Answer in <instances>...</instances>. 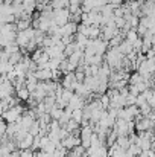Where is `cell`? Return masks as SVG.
<instances>
[{
	"instance_id": "1",
	"label": "cell",
	"mask_w": 155,
	"mask_h": 157,
	"mask_svg": "<svg viewBox=\"0 0 155 157\" xmlns=\"http://www.w3.org/2000/svg\"><path fill=\"white\" fill-rule=\"evenodd\" d=\"M123 53L120 52L117 48H109L106 53L103 55V59H105V63L111 67V69H114V70H119L120 69V64H122V59H123Z\"/></svg>"
},
{
	"instance_id": "2",
	"label": "cell",
	"mask_w": 155,
	"mask_h": 157,
	"mask_svg": "<svg viewBox=\"0 0 155 157\" xmlns=\"http://www.w3.org/2000/svg\"><path fill=\"white\" fill-rule=\"evenodd\" d=\"M34 38V28H28L24 31H18L17 32V38H15V43L20 46V49H24L28 46V43Z\"/></svg>"
},
{
	"instance_id": "3",
	"label": "cell",
	"mask_w": 155,
	"mask_h": 157,
	"mask_svg": "<svg viewBox=\"0 0 155 157\" xmlns=\"http://www.w3.org/2000/svg\"><path fill=\"white\" fill-rule=\"evenodd\" d=\"M53 20H55L56 26H64L67 21H70V11H68V8L53 11Z\"/></svg>"
},
{
	"instance_id": "4",
	"label": "cell",
	"mask_w": 155,
	"mask_h": 157,
	"mask_svg": "<svg viewBox=\"0 0 155 157\" xmlns=\"http://www.w3.org/2000/svg\"><path fill=\"white\" fill-rule=\"evenodd\" d=\"M61 84H62V87H64V89H68V90H73V92H75V89L78 87L79 81L76 79L75 72H68V73H65V75H64V78L61 79Z\"/></svg>"
},
{
	"instance_id": "5",
	"label": "cell",
	"mask_w": 155,
	"mask_h": 157,
	"mask_svg": "<svg viewBox=\"0 0 155 157\" xmlns=\"http://www.w3.org/2000/svg\"><path fill=\"white\" fill-rule=\"evenodd\" d=\"M61 145H62L65 150L72 151L75 147L81 145V137H79V136H75V134H72V133H70L65 139H62V140H61Z\"/></svg>"
},
{
	"instance_id": "6",
	"label": "cell",
	"mask_w": 155,
	"mask_h": 157,
	"mask_svg": "<svg viewBox=\"0 0 155 157\" xmlns=\"http://www.w3.org/2000/svg\"><path fill=\"white\" fill-rule=\"evenodd\" d=\"M14 93H15V89H14L12 81L5 79V81L0 84V98H8V96H12Z\"/></svg>"
},
{
	"instance_id": "7",
	"label": "cell",
	"mask_w": 155,
	"mask_h": 157,
	"mask_svg": "<svg viewBox=\"0 0 155 157\" xmlns=\"http://www.w3.org/2000/svg\"><path fill=\"white\" fill-rule=\"evenodd\" d=\"M120 34V29L116 28V26H102V34H101V38L109 41L113 37L119 35Z\"/></svg>"
},
{
	"instance_id": "8",
	"label": "cell",
	"mask_w": 155,
	"mask_h": 157,
	"mask_svg": "<svg viewBox=\"0 0 155 157\" xmlns=\"http://www.w3.org/2000/svg\"><path fill=\"white\" fill-rule=\"evenodd\" d=\"M35 76L38 81H49L52 79V70L47 66H43V67H38L35 70Z\"/></svg>"
},
{
	"instance_id": "9",
	"label": "cell",
	"mask_w": 155,
	"mask_h": 157,
	"mask_svg": "<svg viewBox=\"0 0 155 157\" xmlns=\"http://www.w3.org/2000/svg\"><path fill=\"white\" fill-rule=\"evenodd\" d=\"M87 104V101L84 99V98H81L79 95H73L72 96V99L68 101V104H67V108H70V110H76V108H82L84 105Z\"/></svg>"
},
{
	"instance_id": "10",
	"label": "cell",
	"mask_w": 155,
	"mask_h": 157,
	"mask_svg": "<svg viewBox=\"0 0 155 157\" xmlns=\"http://www.w3.org/2000/svg\"><path fill=\"white\" fill-rule=\"evenodd\" d=\"M32 142H34V136H32L31 133H28L23 139L15 140V144H17V148H18V150H28V148H31V147H32Z\"/></svg>"
},
{
	"instance_id": "11",
	"label": "cell",
	"mask_w": 155,
	"mask_h": 157,
	"mask_svg": "<svg viewBox=\"0 0 155 157\" xmlns=\"http://www.w3.org/2000/svg\"><path fill=\"white\" fill-rule=\"evenodd\" d=\"M101 34H102V28L101 26H98V25H90L88 26V31H87V37L88 38H99L101 37Z\"/></svg>"
},
{
	"instance_id": "12",
	"label": "cell",
	"mask_w": 155,
	"mask_h": 157,
	"mask_svg": "<svg viewBox=\"0 0 155 157\" xmlns=\"http://www.w3.org/2000/svg\"><path fill=\"white\" fill-rule=\"evenodd\" d=\"M93 133H94L93 131V125H85V127H81L79 137H81V140H90Z\"/></svg>"
},
{
	"instance_id": "13",
	"label": "cell",
	"mask_w": 155,
	"mask_h": 157,
	"mask_svg": "<svg viewBox=\"0 0 155 157\" xmlns=\"http://www.w3.org/2000/svg\"><path fill=\"white\" fill-rule=\"evenodd\" d=\"M117 49L123 53L125 56H126V55H129V53L134 51V48H132V43H131V41H128L126 38H125V40H123V41H122V43L117 46Z\"/></svg>"
},
{
	"instance_id": "14",
	"label": "cell",
	"mask_w": 155,
	"mask_h": 157,
	"mask_svg": "<svg viewBox=\"0 0 155 157\" xmlns=\"http://www.w3.org/2000/svg\"><path fill=\"white\" fill-rule=\"evenodd\" d=\"M75 40H76V43H78V46H79V49L81 51H84L85 48H87V44H88V37L87 35H84V34H79V32H76V35H75Z\"/></svg>"
},
{
	"instance_id": "15",
	"label": "cell",
	"mask_w": 155,
	"mask_h": 157,
	"mask_svg": "<svg viewBox=\"0 0 155 157\" xmlns=\"http://www.w3.org/2000/svg\"><path fill=\"white\" fill-rule=\"evenodd\" d=\"M23 9L28 14H34V11L37 9V0H21Z\"/></svg>"
},
{
	"instance_id": "16",
	"label": "cell",
	"mask_w": 155,
	"mask_h": 157,
	"mask_svg": "<svg viewBox=\"0 0 155 157\" xmlns=\"http://www.w3.org/2000/svg\"><path fill=\"white\" fill-rule=\"evenodd\" d=\"M50 6L53 11L56 9H64L70 6V0H50Z\"/></svg>"
},
{
	"instance_id": "17",
	"label": "cell",
	"mask_w": 155,
	"mask_h": 157,
	"mask_svg": "<svg viewBox=\"0 0 155 157\" xmlns=\"http://www.w3.org/2000/svg\"><path fill=\"white\" fill-rule=\"evenodd\" d=\"M31 23H32V20H26V18H17V20H15L17 31H24V29L31 28Z\"/></svg>"
},
{
	"instance_id": "18",
	"label": "cell",
	"mask_w": 155,
	"mask_h": 157,
	"mask_svg": "<svg viewBox=\"0 0 155 157\" xmlns=\"http://www.w3.org/2000/svg\"><path fill=\"white\" fill-rule=\"evenodd\" d=\"M43 102L46 105V111L49 113L52 108H55L56 107V96H50V95H47L44 99H43Z\"/></svg>"
},
{
	"instance_id": "19",
	"label": "cell",
	"mask_w": 155,
	"mask_h": 157,
	"mask_svg": "<svg viewBox=\"0 0 155 157\" xmlns=\"http://www.w3.org/2000/svg\"><path fill=\"white\" fill-rule=\"evenodd\" d=\"M15 95H17V98H18L21 102H26V101L31 98V92H29L26 87H23V89L17 90V92H15Z\"/></svg>"
},
{
	"instance_id": "20",
	"label": "cell",
	"mask_w": 155,
	"mask_h": 157,
	"mask_svg": "<svg viewBox=\"0 0 155 157\" xmlns=\"http://www.w3.org/2000/svg\"><path fill=\"white\" fill-rule=\"evenodd\" d=\"M116 144H117L122 150H125V151H126V150H128V147L131 145V142H129V137H128V136H119V137L116 139Z\"/></svg>"
},
{
	"instance_id": "21",
	"label": "cell",
	"mask_w": 155,
	"mask_h": 157,
	"mask_svg": "<svg viewBox=\"0 0 155 157\" xmlns=\"http://www.w3.org/2000/svg\"><path fill=\"white\" fill-rule=\"evenodd\" d=\"M76 51H79V46H78V43H76V41H72V43L65 44V49H64V55H65V56H70L72 53H75Z\"/></svg>"
},
{
	"instance_id": "22",
	"label": "cell",
	"mask_w": 155,
	"mask_h": 157,
	"mask_svg": "<svg viewBox=\"0 0 155 157\" xmlns=\"http://www.w3.org/2000/svg\"><path fill=\"white\" fill-rule=\"evenodd\" d=\"M125 38H126L128 41L134 43L137 38H140V35H138V32H137V29H135V28H131L128 32H125Z\"/></svg>"
},
{
	"instance_id": "23",
	"label": "cell",
	"mask_w": 155,
	"mask_h": 157,
	"mask_svg": "<svg viewBox=\"0 0 155 157\" xmlns=\"http://www.w3.org/2000/svg\"><path fill=\"white\" fill-rule=\"evenodd\" d=\"M64 128H65L68 133H73L75 130H79V128H81V124H79V122H76L75 119H70V121L64 125Z\"/></svg>"
},
{
	"instance_id": "24",
	"label": "cell",
	"mask_w": 155,
	"mask_h": 157,
	"mask_svg": "<svg viewBox=\"0 0 155 157\" xmlns=\"http://www.w3.org/2000/svg\"><path fill=\"white\" fill-rule=\"evenodd\" d=\"M3 51L8 53V55H11V53H15L20 51V46L15 43V41H11V43H8L5 48H3Z\"/></svg>"
},
{
	"instance_id": "25",
	"label": "cell",
	"mask_w": 155,
	"mask_h": 157,
	"mask_svg": "<svg viewBox=\"0 0 155 157\" xmlns=\"http://www.w3.org/2000/svg\"><path fill=\"white\" fill-rule=\"evenodd\" d=\"M11 14H12V3L5 2L0 6V15H11Z\"/></svg>"
},
{
	"instance_id": "26",
	"label": "cell",
	"mask_w": 155,
	"mask_h": 157,
	"mask_svg": "<svg viewBox=\"0 0 155 157\" xmlns=\"http://www.w3.org/2000/svg\"><path fill=\"white\" fill-rule=\"evenodd\" d=\"M21 58H23V53H21V51H18V52H15V53H11L8 61H9L12 66H15L17 63H20V61H21Z\"/></svg>"
},
{
	"instance_id": "27",
	"label": "cell",
	"mask_w": 155,
	"mask_h": 157,
	"mask_svg": "<svg viewBox=\"0 0 155 157\" xmlns=\"http://www.w3.org/2000/svg\"><path fill=\"white\" fill-rule=\"evenodd\" d=\"M142 81H146V79H145L143 75H140L138 72L129 75V84H138V82H142Z\"/></svg>"
},
{
	"instance_id": "28",
	"label": "cell",
	"mask_w": 155,
	"mask_h": 157,
	"mask_svg": "<svg viewBox=\"0 0 155 157\" xmlns=\"http://www.w3.org/2000/svg\"><path fill=\"white\" fill-rule=\"evenodd\" d=\"M131 156H134V157H137L140 153H142V150H140V147L137 145V144H131L129 147H128V150H126Z\"/></svg>"
},
{
	"instance_id": "29",
	"label": "cell",
	"mask_w": 155,
	"mask_h": 157,
	"mask_svg": "<svg viewBox=\"0 0 155 157\" xmlns=\"http://www.w3.org/2000/svg\"><path fill=\"white\" fill-rule=\"evenodd\" d=\"M99 101H101V104L105 110H108L109 108V96H108V93H102V95H99Z\"/></svg>"
},
{
	"instance_id": "30",
	"label": "cell",
	"mask_w": 155,
	"mask_h": 157,
	"mask_svg": "<svg viewBox=\"0 0 155 157\" xmlns=\"http://www.w3.org/2000/svg\"><path fill=\"white\" fill-rule=\"evenodd\" d=\"M50 116H52V119H59L61 116H62V113H64V108H59L58 105L55 107V108H52L50 111Z\"/></svg>"
},
{
	"instance_id": "31",
	"label": "cell",
	"mask_w": 155,
	"mask_h": 157,
	"mask_svg": "<svg viewBox=\"0 0 155 157\" xmlns=\"http://www.w3.org/2000/svg\"><path fill=\"white\" fill-rule=\"evenodd\" d=\"M72 119H75L76 122H82V119H84V116H82V108H76V110H73L72 111Z\"/></svg>"
},
{
	"instance_id": "32",
	"label": "cell",
	"mask_w": 155,
	"mask_h": 157,
	"mask_svg": "<svg viewBox=\"0 0 155 157\" xmlns=\"http://www.w3.org/2000/svg\"><path fill=\"white\" fill-rule=\"evenodd\" d=\"M40 130H41V127H40L38 121H35V122L29 127V130H28V131H29L32 136H38V134H40Z\"/></svg>"
},
{
	"instance_id": "33",
	"label": "cell",
	"mask_w": 155,
	"mask_h": 157,
	"mask_svg": "<svg viewBox=\"0 0 155 157\" xmlns=\"http://www.w3.org/2000/svg\"><path fill=\"white\" fill-rule=\"evenodd\" d=\"M140 108V113H142V116H149L151 113H152V107L149 104H145V105H142V107H138Z\"/></svg>"
},
{
	"instance_id": "34",
	"label": "cell",
	"mask_w": 155,
	"mask_h": 157,
	"mask_svg": "<svg viewBox=\"0 0 155 157\" xmlns=\"http://www.w3.org/2000/svg\"><path fill=\"white\" fill-rule=\"evenodd\" d=\"M148 104V101H146V96L143 95V93H140V95H137V99H135V105L137 107H142V105Z\"/></svg>"
},
{
	"instance_id": "35",
	"label": "cell",
	"mask_w": 155,
	"mask_h": 157,
	"mask_svg": "<svg viewBox=\"0 0 155 157\" xmlns=\"http://www.w3.org/2000/svg\"><path fill=\"white\" fill-rule=\"evenodd\" d=\"M20 157H35V151H32L31 148H28V150H20Z\"/></svg>"
},
{
	"instance_id": "36",
	"label": "cell",
	"mask_w": 155,
	"mask_h": 157,
	"mask_svg": "<svg viewBox=\"0 0 155 157\" xmlns=\"http://www.w3.org/2000/svg\"><path fill=\"white\" fill-rule=\"evenodd\" d=\"M6 128H8V124L0 117V136H5L6 134Z\"/></svg>"
},
{
	"instance_id": "37",
	"label": "cell",
	"mask_w": 155,
	"mask_h": 157,
	"mask_svg": "<svg viewBox=\"0 0 155 157\" xmlns=\"http://www.w3.org/2000/svg\"><path fill=\"white\" fill-rule=\"evenodd\" d=\"M135 99H137V96H134V95L129 93V95L126 96V107H128V105H135Z\"/></svg>"
},
{
	"instance_id": "38",
	"label": "cell",
	"mask_w": 155,
	"mask_h": 157,
	"mask_svg": "<svg viewBox=\"0 0 155 157\" xmlns=\"http://www.w3.org/2000/svg\"><path fill=\"white\" fill-rule=\"evenodd\" d=\"M5 157H20V150H15V151L9 153L8 156H5Z\"/></svg>"
},
{
	"instance_id": "39",
	"label": "cell",
	"mask_w": 155,
	"mask_h": 157,
	"mask_svg": "<svg viewBox=\"0 0 155 157\" xmlns=\"http://www.w3.org/2000/svg\"><path fill=\"white\" fill-rule=\"evenodd\" d=\"M137 157H149V154H148V151H142Z\"/></svg>"
},
{
	"instance_id": "40",
	"label": "cell",
	"mask_w": 155,
	"mask_h": 157,
	"mask_svg": "<svg viewBox=\"0 0 155 157\" xmlns=\"http://www.w3.org/2000/svg\"><path fill=\"white\" fill-rule=\"evenodd\" d=\"M3 3H5V0H0V6H2V5H3Z\"/></svg>"
},
{
	"instance_id": "41",
	"label": "cell",
	"mask_w": 155,
	"mask_h": 157,
	"mask_svg": "<svg viewBox=\"0 0 155 157\" xmlns=\"http://www.w3.org/2000/svg\"><path fill=\"white\" fill-rule=\"evenodd\" d=\"M154 140H155V131H154Z\"/></svg>"
},
{
	"instance_id": "42",
	"label": "cell",
	"mask_w": 155,
	"mask_h": 157,
	"mask_svg": "<svg viewBox=\"0 0 155 157\" xmlns=\"http://www.w3.org/2000/svg\"><path fill=\"white\" fill-rule=\"evenodd\" d=\"M152 2H154V3H155V0H152Z\"/></svg>"
}]
</instances>
